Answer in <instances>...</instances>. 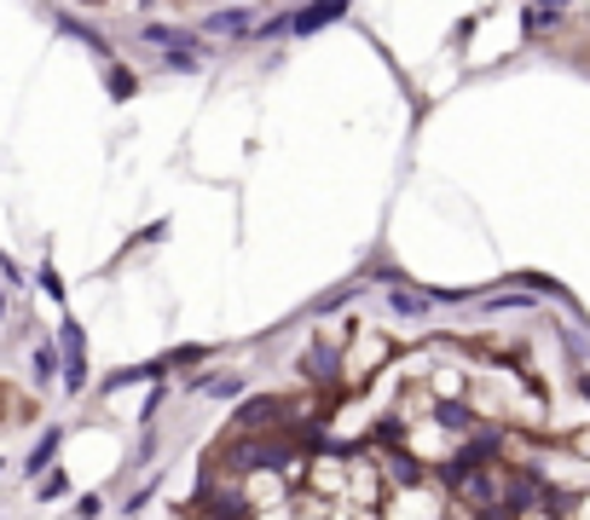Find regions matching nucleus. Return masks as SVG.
Here are the masks:
<instances>
[{
  "label": "nucleus",
  "mask_w": 590,
  "mask_h": 520,
  "mask_svg": "<svg viewBox=\"0 0 590 520\" xmlns=\"http://www.w3.org/2000/svg\"><path fill=\"white\" fill-rule=\"evenodd\" d=\"M157 491H163V480H145V486L134 491V498H127V503H122V509H127V514H139V509H145L151 498H157Z\"/></svg>",
  "instance_id": "1a4fd4ad"
},
{
  "label": "nucleus",
  "mask_w": 590,
  "mask_h": 520,
  "mask_svg": "<svg viewBox=\"0 0 590 520\" xmlns=\"http://www.w3.org/2000/svg\"><path fill=\"white\" fill-rule=\"evenodd\" d=\"M394 335L389 330H376V324H359L348 330V342H342V358H337V394H365V387L389 371V358H394Z\"/></svg>",
  "instance_id": "f257e3e1"
},
{
  "label": "nucleus",
  "mask_w": 590,
  "mask_h": 520,
  "mask_svg": "<svg viewBox=\"0 0 590 520\" xmlns=\"http://www.w3.org/2000/svg\"><path fill=\"white\" fill-rule=\"evenodd\" d=\"M0 319H7V295H0Z\"/></svg>",
  "instance_id": "9b49d317"
},
{
  "label": "nucleus",
  "mask_w": 590,
  "mask_h": 520,
  "mask_svg": "<svg viewBox=\"0 0 590 520\" xmlns=\"http://www.w3.org/2000/svg\"><path fill=\"white\" fill-rule=\"evenodd\" d=\"M30 376H35V387H46V382L59 376V347H53V342H41V347L30 353Z\"/></svg>",
  "instance_id": "39448f33"
},
{
  "label": "nucleus",
  "mask_w": 590,
  "mask_h": 520,
  "mask_svg": "<svg viewBox=\"0 0 590 520\" xmlns=\"http://www.w3.org/2000/svg\"><path fill=\"white\" fill-rule=\"evenodd\" d=\"M0 468H7V462H0Z\"/></svg>",
  "instance_id": "ddd939ff"
},
{
  "label": "nucleus",
  "mask_w": 590,
  "mask_h": 520,
  "mask_svg": "<svg viewBox=\"0 0 590 520\" xmlns=\"http://www.w3.org/2000/svg\"><path fill=\"white\" fill-rule=\"evenodd\" d=\"M70 514H75V520H99V514H105V491H82Z\"/></svg>",
  "instance_id": "6e6552de"
},
{
  "label": "nucleus",
  "mask_w": 590,
  "mask_h": 520,
  "mask_svg": "<svg viewBox=\"0 0 590 520\" xmlns=\"http://www.w3.org/2000/svg\"><path fill=\"white\" fill-rule=\"evenodd\" d=\"M30 399H23V394H7V387H0V423H30Z\"/></svg>",
  "instance_id": "0eeeda50"
},
{
  "label": "nucleus",
  "mask_w": 590,
  "mask_h": 520,
  "mask_svg": "<svg viewBox=\"0 0 590 520\" xmlns=\"http://www.w3.org/2000/svg\"><path fill=\"white\" fill-rule=\"evenodd\" d=\"M389 306H394V319H428L434 295L428 290H405V283H389Z\"/></svg>",
  "instance_id": "7ed1b4c3"
},
{
  "label": "nucleus",
  "mask_w": 590,
  "mask_h": 520,
  "mask_svg": "<svg viewBox=\"0 0 590 520\" xmlns=\"http://www.w3.org/2000/svg\"><path fill=\"white\" fill-rule=\"evenodd\" d=\"M446 514H452V498L428 475L400 486V491H382V503H376V520H446Z\"/></svg>",
  "instance_id": "f03ea898"
},
{
  "label": "nucleus",
  "mask_w": 590,
  "mask_h": 520,
  "mask_svg": "<svg viewBox=\"0 0 590 520\" xmlns=\"http://www.w3.org/2000/svg\"><path fill=\"white\" fill-rule=\"evenodd\" d=\"M30 486H35V503H59V498H64V491H70V480L59 475V462H53V468H46V475H35Z\"/></svg>",
  "instance_id": "423d86ee"
},
{
  "label": "nucleus",
  "mask_w": 590,
  "mask_h": 520,
  "mask_svg": "<svg viewBox=\"0 0 590 520\" xmlns=\"http://www.w3.org/2000/svg\"><path fill=\"white\" fill-rule=\"evenodd\" d=\"M59 446H64V428H46V434L35 439V451L23 457V475H30V480H35V475H46V468L59 462Z\"/></svg>",
  "instance_id": "20e7f679"
},
{
  "label": "nucleus",
  "mask_w": 590,
  "mask_h": 520,
  "mask_svg": "<svg viewBox=\"0 0 590 520\" xmlns=\"http://www.w3.org/2000/svg\"><path fill=\"white\" fill-rule=\"evenodd\" d=\"M342 520H376V509H348Z\"/></svg>",
  "instance_id": "9d476101"
},
{
  "label": "nucleus",
  "mask_w": 590,
  "mask_h": 520,
  "mask_svg": "<svg viewBox=\"0 0 590 520\" xmlns=\"http://www.w3.org/2000/svg\"><path fill=\"white\" fill-rule=\"evenodd\" d=\"M82 7H105V0H82Z\"/></svg>",
  "instance_id": "f8f14e48"
}]
</instances>
